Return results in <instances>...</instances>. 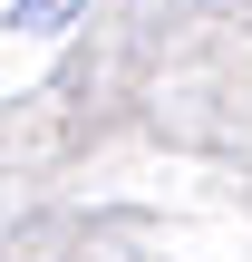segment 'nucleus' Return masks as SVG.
<instances>
[{"label":"nucleus","mask_w":252,"mask_h":262,"mask_svg":"<svg viewBox=\"0 0 252 262\" xmlns=\"http://www.w3.org/2000/svg\"><path fill=\"white\" fill-rule=\"evenodd\" d=\"M58 10H68V0H10V19H19V29H49Z\"/></svg>","instance_id":"1"}]
</instances>
